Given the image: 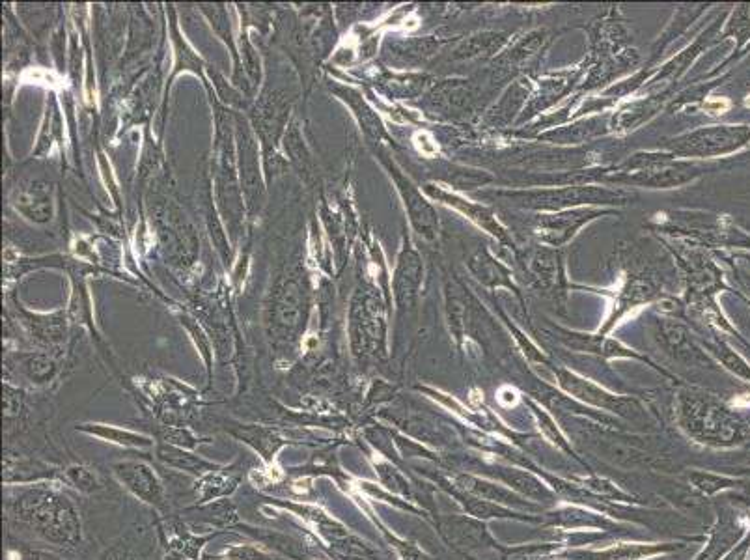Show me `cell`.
Instances as JSON below:
<instances>
[{
	"mask_svg": "<svg viewBox=\"0 0 750 560\" xmlns=\"http://www.w3.org/2000/svg\"><path fill=\"white\" fill-rule=\"evenodd\" d=\"M64 140V120L55 94H49L45 101V112H43L42 127L38 133L36 146L32 150L34 157H43L49 154L53 144H62Z\"/></svg>",
	"mask_w": 750,
	"mask_h": 560,
	"instance_id": "22",
	"label": "cell"
},
{
	"mask_svg": "<svg viewBox=\"0 0 750 560\" xmlns=\"http://www.w3.org/2000/svg\"><path fill=\"white\" fill-rule=\"evenodd\" d=\"M327 88H329L331 94H334V98L340 99L348 107L368 139H372L374 142H381V140L387 139V131L383 127L381 118L368 105V101L364 99V96H362L357 88L348 86V84H342L340 81H333V79L327 81Z\"/></svg>",
	"mask_w": 750,
	"mask_h": 560,
	"instance_id": "15",
	"label": "cell"
},
{
	"mask_svg": "<svg viewBox=\"0 0 750 560\" xmlns=\"http://www.w3.org/2000/svg\"><path fill=\"white\" fill-rule=\"evenodd\" d=\"M180 323L183 325V329L187 331V335L191 336L196 350L200 353V359L206 364L208 379L211 381L213 379V348H211V340H209L208 333L204 331V327L196 322V318H193L191 314H180Z\"/></svg>",
	"mask_w": 750,
	"mask_h": 560,
	"instance_id": "28",
	"label": "cell"
},
{
	"mask_svg": "<svg viewBox=\"0 0 750 560\" xmlns=\"http://www.w3.org/2000/svg\"><path fill=\"white\" fill-rule=\"evenodd\" d=\"M25 407V394L10 381L4 383V419L6 422L17 419Z\"/></svg>",
	"mask_w": 750,
	"mask_h": 560,
	"instance_id": "30",
	"label": "cell"
},
{
	"mask_svg": "<svg viewBox=\"0 0 750 560\" xmlns=\"http://www.w3.org/2000/svg\"><path fill=\"white\" fill-rule=\"evenodd\" d=\"M241 475L236 473V465H223L221 469L209 475L196 478V497L200 503H213L219 499H228L237 490Z\"/></svg>",
	"mask_w": 750,
	"mask_h": 560,
	"instance_id": "20",
	"label": "cell"
},
{
	"mask_svg": "<svg viewBox=\"0 0 750 560\" xmlns=\"http://www.w3.org/2000/svg\"><path fill=\"white\" fill-rule=\"evenodd\" d=\"M168 34H170V43H172V51H174V64H172V73H170L167 86H165L163 111H161L163 120L167 116L170 88H172V84L178 79L180 73H185V71L195 73V75H198L204 81V86L208 88V79L204 75V71H208V64L200 56L196 55L195 49L189 43L185 42V38L181 34L180 25H178V19H176V14H174V6H168Z\"/></svg>",
	"mask_w": 750,
	"mask_h": 560,
	"instance_id": "12",
	"label": "cell"
},
{
	"mask_svg": "<svg viewBox=\"0 0 750 560\" xmlns=\"http://www.w3.org/2000/svg\"><path fill=\"white\" fill-rule=\"evenodd\" d=\"M295 98L284 90H264L249 109V122L264 152V167L267 182L273 174L280 172L278 148L292 124L290 116Z\"/></svg>",
	"mask_w": 750,
	"mask_h": 560,
	"instance_id": "4",
	"label": "cell"
},
{
	"mask_svg": "<svg viewBox=\"0 0 750 560\" xmlns=\"http://www.w3.org/2000/svg\"><path fill=\"white\" fill-rule=\"evenodd\" d=\"M60 480L83 495H92L103 490L101 476L84 463H71L66 469H62Z\"/></svg>",
	"mask_w": 750,
	"mask_h": 560,
	"instance_id": "26",
	"label": "cell"
},
{
	"mask_svg": "<svg viewBox=\"0 0 750 560\" xmlns=\"http://www.w3.org/2000/svg\"><path fill=\"white\" fill-rule=\"evenodd\" d=\"M747 105H750V99H749V101H747Z\"/></svg>",
	"mask_w": 750,
	"mask_h": 560,
	"instance_id": "35",
	"label": "cell"
},
{
	"mask_svg": "<svg viewBox=\"0 0 750 560\" xmlns=\"http://www.w3.org/2000/svg\"><path fill=\"white\" fill-rule=\"evenodd\" d=\"M213 122H215V139H213V163H211V180L215 206L223 219L224 228L232 239V245L241 239L247 223L245 198L239 183L237 172L236 118L234 111L224 107L213 99Z\"/></svg>",
	"mask_w": 750,
	"mask_h": 560,
	"instance_id": "3",
	"label": "cell"
},
{
	"mask_svg": "<svg viewBox=\"0 0 750 560\" xmlns=\"http://www.w3.org/2000/svg\"><path fill=\"white\" fill-rule=\"evenodd\" d=\"M420 279H422V266H420L417 252L411 249L409 241H405L402 252L398 254V262H396L394 277H392L394 299L400 310L413 305L418 294Z\"/></svg>",
	"mask_w": 750,
	"mask_h": 560,
	"instance_id": "17",
	"label": "cell"
},
{
	"mask_svg": "<svg viewBox=\"0 0 750 560\" xmlns=\"http://www.w3.org/2000/svg\"><path fill=\"white\" fill-rule=\"evenodd\" d=\"M428 193H430L433 198L443 200L445 204L456 206L458 210L465 211V213L473 219L474 223L484 226L486 230L493 232V234H499V238H502V230H500L499 224L495 223V219L491 217V213H489L486 208L476 206V204H471V202H467V200H461L458 196L450 195V193H446L443 189H433V185H428Z\"/></svg>",
	"mask_w": 750,
	"mask_h": 560,
	"instance_id": "25",
	"label": "cell"
},
{
	"mask_svg": "<svg viewBox=\"0 0 750 560\" xmlns=\"http://www.w3.org/2000/svg\"><path fill=\"white\" fill-rule=\"evenodd\" d=\"M77 432L96 437L99 441L111 443L116 447L133 448V450H144V448L155 447L150 435L139 434L127 428H118L114 424H103V422H84L75 426Z\"/></svg>",
	"mask_w": 750,
	"mask_h": 560,
	"instance_id": "19",
	"label": "cell"
},
{
	"mask_svg": "<svg viewBox=\"0 0 750 560\" xmlns=\"http://www.w3.org/2000/svg\"><path fill=\"white\" fill-rule=\"evenodd\" d=\"M241 434H236L237 437H241L245 443H249L250 447L254 448L256 452H260L264 456L265 463L267 465H273L275 460V454H277L278 448L284 445V441L278 437L273 430L269 428H260V426H239Z\"/></svg>",
	"mask_w": 750,
	"mask_h": 560,
	"instance_id": "23",
	"label": "cell"
},
{
	"mask_svg": "<svg viewBox=\"0 0 750 560\" xmlns=\"http://www.w3.org/2000/svg\"><path fill=\"white\" fill-rule=\"evenodd\" d=\"M620 193H611L596 187H568L560 191H543V193H528L523 195V202L528 208H547L558 210L564 206L583 204V202H614L620 198Z\"/></svg>",
	"mask_w": 750,
	"mask_h": 560,
	"instance_id": "16",
	"label": "cell"
},
{
	"mask_svg": "<svg viewBox=\"0 0 750 560\" xmlns=\"http://www.w3.org/2000/svg\"><path fill=\"white\" fill-rule=\"evenodd\" d=\"M8 514L45 544L75 549L83 542V521L77 506L58 488L42 482L19 488L8 501Z\"/></svg>",
	"mask_w": 750,
	"mask_h": 560,
	"instance_id": "1",
	"label": "cell"
},
{
	"mask_svg": "<svg viewBox=\"0 0 750 560\" xmlns=\"http://www.w3.org/2000/svg\"><path fill=\"white\" fill-rule=\"evenodd\" d=\"M282 146H284V152H286L290 165L297 170L301 180L310 182L314 178V157H312V152L305 142L303 131H301L297 120H293L292 124L286 129Z\"/></svg>",
	"mask_w": 750,
	"mask_h": 560,
	"instance_id": "21",
	"label": "cell"
},
{
	"mask_svg": "<svg viewBox=\"0 0 750 560\" xmlns=\"http://www.w3.org/2000/svg\"><path fill=\"white\" fill-rule=\"evenodd\" d=\"M112 475L116 476V480L125 490L142 503L152 506L155 510L167 508L165 486L148 463L135 460L112 463Z\"/></svg>",
	"mask_w": 750,
	"mask_h": 560,
	"instance_id": "11",
	"label": "cell"
},
{
	"mask_svg": "<svg viewBox=\"0 0 750 560\" xmlns=\"http://www.w3.org/2000/svg\"><path fill=\"white\" fill-rule=\"evenodd\" d=\"M155 458L163 465H167L170 469H178L181 473H189V475L196 476V478H202V476L209 475L217 469H221L223 465L219 463L209 462L206 458L198 456L193 450L189 448L176 447V445H168L163 441H157L155 443Z\"/></svg>",
	"mask_w": 750,
	"mask_h": 560,
	"instance_id": "18",
	"label": "cell"
},
{
	"mask_svg": "<svg viewBox=\"0 0 750 560\" xmlns=\"http://www.w3.org/2000/svg\"><path fill=\"white\" fill-rule=\"evenodd\" d=\"M264 307L267 338L277 350L292 351L305 335L312 310L310 277L301 262H292L278 271Z\"/></svg>",
	"mask_w": 750,
	"mask_h": 560,
	"instance_id": "2",
	"label": "cell"
},
{
	"mask_svg": "<svg viewBox=\"0 0 750 560\" xmlns=\"http://www.w3.org/2000/svg\"><path fill=\"white\" fill-rule=\"evenodd\" d=\"M236 118L237 172L245 198V208L249 221H254L265 206L267 176H265L264 152L260 140L250 126L249 116L234 111Z\"/></svg>",
	"mask_w": 750,
	"mask_h": 560,
	"instance_id": "6",
	"label": "cell"
},
{
	"mask_svg": "<svg viewBox=\"0 0 750 560\" xmlns=\"http://www.w3.org/2000/svg\"><path fill=\"white\" fill-rule=\"evenodd\" d=\"M6 372H15L32 387H47L55 381L60 366L49 351H8Z\"/></svg>",
	"mask_w": 750,
	"mask_h": 560,
	"instance_id": "13",
	"label": "cell"
},
{
	"mask_svg": "<svg viewBox=\"0 0 750 560\" xmlns=\"http://www.w3.org/2000/svg\"><path fill=\"white\" fill-rule=\"evenodd\" d=\"M99 560H135V557L125 549V547L114 546L111 549H107Z\"/></svg>",
	"mask_w": 750,
	"mask_h": 560,
	"instance_id": "33",
	"label": "cell"
},
{
	"mask_svg": "<svg viewBox=\"0 0 750 560\" xmlns=\"http://www.w3.org/2000/svg\"><path fill=\"white\" fill-rule=\"evenodd\" d=\"M223 560H278L277 557L265 553L264 549L256 546H232L224 549L219 555Z\"/></svg>",
	"mask_w": 750,
	"mask_h": 560,
	"instance_id": "31",
	"label": "cell"
},
{
	"mask_svg": "<svg viewBox=\"0 0 750 560\" xmlns=\"http://www.w3.org/2000/svg\"><path fill=\"white\" fill-rule=\"evenodd\" d=\"M157 236L161 239V247L176 264H193L198 252L195 230L185 219L178 206L167 204L155 211Z\"/></svg>",
	"mask_w": 750,
	"mask_h": 560,
	"instance_id": "7",
	"label": "cell"
},
{
	"mask_svg": "<svg viewBox=\"0 0 750 560\" xmlns=\"http://www.w3.org/2000/svg\"><path fill=\"white\" fill-rule=\"evenodd\" d=\"M19 560H64L62 557H58L53 551H45V549H23L19 553Z\"/></svg>",
	"mask_w": 750,
	"mask_h": 560,
	"instance_id": "32",
	"label": "cell"
},
{
	"mask_svg": "<svg viewBox=\"0 0 750 560\" xmlns=\"http://www.w3.org/2000/svg\"><path fill=\"white\" fill-rule=\"evenodd\" d=\"M375 155L381 161V165L387 168L390 180L394 182L398 193L402 196L403 206H405V211L409 215V221L413 224V228L417 230L420 236L433 238L437 234V228H439L437 215H435V211L430 204L424 200V196L418 191L417 185L403 174L402 168L394 163V159H390L389 152L385 148L377 146Z\"/></svg>",
	"mask_w": 750,
	"mask_h": 560,
	"instance_id": "8",
	"label": "cell"
},
{
	"mask_svg": "<svg viewBox=\"0 0 750 560\" xmlns=\"http://www.w3.org/2000/svg\"><path fill=\"white\" fill-rule=\"evenodd\" d=\"M159 441L168 443V445H176V447L189 448V450H195L198 445L202 443H209L206 439H200L196 437L191 430L183 428V426H167L163 432Z\"/></svg>",
	"mask_w": 750,
	"mask_h": 560,
	"instance_id": "29",
	"label": "cell"
},
{
	"mask_svg": "<svg viewBox=\"0 0 750 560\" xmlns=\"http://www.w3.org/2000/svg\"><path fill=\"white\" fill-rule=\"evenodd\" d=\"M8 202L25 221L32 224H49L55 219V183L28 178L10 189Z\"/></svg>",
	"mask_w": 750,
	"mask_h": 560,
	"instance_id": "10",
	"label": "cell"
},
{
	"mask_svg": "<svg viewBox=\"0 0 750 560\" xmlns=\"http://www.w3.org/2000/svg\"><path fill=\"white\" fill-rule=\"evenodd\" d=\"M10 308L14 314L17 325L23 327V331L30 336L34 344H38L43 351L60 348L68 338V323L70 314L68 310H56V312H32L28 310L21 301L15 297L10 299Z\"/></svg>",
	"mask_w": 750,
	"mask_h": 560,
	"instance_id": "9",
	"label": "cell"
},
{
	"mask_svg": "<svg viewBox=\"0 0 750 560\" xmlns=\"http://www.w3.org/2000/svg\"><path fill=\"white\" fill-rule=\"evenodd\" d=\"M202 15L208 19L209 27L215 32V36L224 43V47L230 51L232 62H234V79L232 83L243 92L245 96L252 94V86L249 79L245 77L243 68H241V56H239V47H237V38L234 36V28L230 21L228 8L224 4H198L196 6Z\"/></svg>",
	"mask_w": 750,
	"mask_h": 560,
	"instance_id": "14",
	"label": "cell"
},
{
	"mask_svg": "<svg viewBox=\"0 0 750 560\" xmlns=\"http://www.w3.org/2000/svg\"><path fill=\"white\" fill-rule=\"evenodd\" d=\"M237 47H239L243 73L249 79L252 90H256L264 79V66H262V56L258 53V49L254 47V43L250 42L249 28L241 27V34L237 38Z\"/></svg>",
	"mask_w": 750,
	"mask_h": 560,
	"instance_id": "24",
	"label": "cell"
},
{
	"mask_svg": "<svg viewBox=\"0 0 750 560\" xmlns=\"http://www.w3.org/2000/svg\"><path fill=\"white\" fill-rule=\"evenodd\" d=\"M584 219H588V213H570V215H558V217H545L538 228L540 236L545 241L551 243H560L564 239L570 238L573 230H577Z\"/></svg>",
	"mask_w": 750,
	"mask_h": 560,
	"instance_id": "27",
	"label": "cell"
},
{
	"mask_svg": "<svg viewBox=\"0 0 750 560\" xmlns=\"http://www.w3.org/2000/svg\"><path fill=\"white\" fill-rule=\"evenodd\" d=\"M351 355L359 361L377 357L385 346V312L379 290L359 288L351 295L348 310Z\"/></svg>",
	"mask_w": 750,
	"mask_h": 560,
	"instance_id": "5",
	"label": "cell"
},
{
	"mask_svg": "<svg viewBox=\"0 0 750 560\" xmlns=\"http://www.w3.org/2000/svg\"><path fill=\"white\" fill-rule=\"evenodd\" d=\"M708 109L713 112H724L728 109V101H713L708 103Z\"/></svg>",
	"mask_w": 750,
	"mask_h": 560,
	"instance_id": "34",
	"label": "cell"
}]
</instances>
